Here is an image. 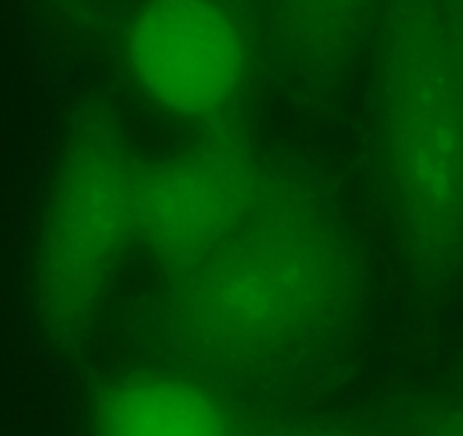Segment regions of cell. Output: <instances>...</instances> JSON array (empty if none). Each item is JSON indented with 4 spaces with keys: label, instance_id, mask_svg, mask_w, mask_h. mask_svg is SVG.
Masks as SVG:
<instances>
[{
    "label": "cell",
    "instance_id": "1",
    "mask_svg": "<svg viewBox=\"0 0 463 436\" xmlns=\"http://www.w3.org/2000/svg\"><path fill=\"white\" fill-rule=\"evenodd\" d=\"M359 300V260L338 218L270 191L204 260L173 275L164 323L195 366L250 371L332 339Z\"/></svg>",
    "mask_w": 463,
    "mask_h": 436
},
{
    "label": "cell",
    "instance_id": "2",
    "mask_svg": "<svg viewBox=\"0 0 463 436\" xmlns=\"http://www.w3.org/2000/svg\"><path fill=\"white\" fill-rule=\"evenodd\" d=\"M377 150L413 269L452 282L463 269V84L440 5H400L386 21Z\"/></svg>",
    "mask_w": 463,
    "mask_h": 436
},
{
    "label": "cell",
    "instance_id": "3",
    "mask_svg": "<svg viewBox=\"0 0 463 436\" xmlns=\"http://www.w3.org/2000/svg\"><path fill=\"white\" fill-rule=\"evenodd\" d=\"M141 164L105 121L73 130L48 180L33 251V305L43 336L73 344L100 314L137 239Z\"/></svg>",
    "mask_w": 463,
    "mask_h": 436
},
{
    "label": "cell",
    "instance_id": "4",
    "mask_svg": "<svg viewBox=\"0 0 463 436\" xmlns=\"http://www.w3.org/2000/svg\"><path fill=\"white\" fill-rule=\"evenodd\" d=\"M269 194L246 141L221 135L182 146L141 166L137 239L175 275L227 242Z\"/></svg>",
    "mask_w": 463,
    "mask_h": 436
},
{
    "label": "cell",
    "instance_id": "5",
    "mask_svg": "<svg viewBox=\"0 0 463 436\" xmlns=\"http://www.w3.org/2000/svg\"><path fill=\"white\" fill-rule=\"evenodd\" d=\"M126 60L146 96L189 121L222 117L243 91L248 39L227 7L166 0L128 21Z\"/></svg>",
    "mask_w": 463,
    "mask_h": 436
},
{
    "label": "cell",
    "instance_id": "6",
    "mask_svg": "<svg viewBox=\"0 0 463 436\" xmlns=\"http://www.w3.org/2000/svg\"><path fill=\"white\" fill-rule=\"evenodd\" d=\"M93 436H241L209 386L173 371L111 382L93 409Z\"/></svg>",
    "mask_w": 463,
    "mask_h": 436
},
{
    "label": "cell",
    "instance_id": "7",
    "mask_svg": "<svg viewBox=\"0 0 463 436\" xmlns=\"http://www.w3.org/2000/svg\"><path fill=\"white\" fill-rule=\"evenodd\" d=\"M420 436H463V403L445 404L425 413Z\"/></svg>",
    "mask_w": 463,
    "mask_h": 436
},
{
    "label": "cell",
    "instance_id": "8",
    "mask_svg": "<svg viewBox=\"0 0 463 436\" xmlns=\"http://www.w3.org/2000/svg\"><path fill=\"white\" fill-rule=\"evenodd\" d=\"M443 12L445 30H448L449 48H452L454 64H457L458 78L463 84V3H454V5H440Z\"/></svg>",
    "mask_w": 463,
    "mask_h": 436
},
{
    "label": "cell",
    "instance_id": "9",
    "mask_svg": "<svg viewBox=\"0 0 463 436\" xmlns=\"http://www.w3.org/2000/svg\"><path fill=\"white\" fill-rule=\"evenodd\" d=\"M279 436H345V434H327V431H288Z\"/></svg>",
    "mask_w": 463,
    "mask_h": 436
}]
</instances>
